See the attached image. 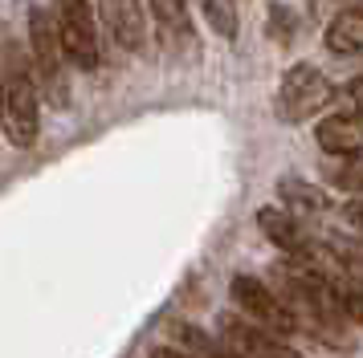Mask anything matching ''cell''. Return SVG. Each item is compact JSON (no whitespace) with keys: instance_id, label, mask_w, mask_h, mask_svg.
Here are the masks:
<instances>
[{"instance_id":"cell-4","label":"cell","mask_w":363,"mask_h":358,"mask_svg":"<svg viewBox=\"0 0 363 358\" xmlns=\"http://www.w3.org/2000/svg\"><path fill=\"white\" fill-rule=\"evenodd\" d=\"M53 25H57L69 65L78 69L99 65V25H94L90 0H53Z\"/></svg>"},{"instance_id":"cell-8","label":"cell","mask_w":363,"mask_h":358,"mask_svg":"<svg viewBox=\"0 0 363 358\" xmlns=\"http://www.w3.org/2000/svg\"><path fill=\"white\" fill-rule=\"evenodd\" d=\"M314 139L318 146L327 151V155H359L363 151V118H351V114H327L318 130H314Z\"/></svg>"},{"instance_id":"cell-1","label":"cell","mask_w":363,"mask_h":358,"mask_svg":"<svg viewBox=\"0 0 363 358\" xmlns=\"http://www.w3.org/2000/svg\"><path fill=\"white\" fill-rule=\"evenodd\" d=\"M37 81L29 78V69L17 53L4 57V78H0V127L4 139L13 146H33L37 143Z\"/></svg>"},{"instance_id":"cell-15","label":"cell","mask_w":363,"mask_h":358,"mask_svg":"<svg viewBox=\"0 0 363 358\" xmlns=\"http://www.w3.org/2000/svg\"><path fill=\"white\" fill-rule=\"evenodd\" d=\"M327 253L339 265H343L347 277H355V281H363V241H347V236H330L327 241Z\"/></svg>"},{"instance_id":"cell-7","label":"cell","mask_w":363,"mask_h":358,"mask_svg":"<svg viewBox=\"0 0 363 358\" xmlns=\"http://www.w3.org/2000/svg\"><path fill=\"white\" fill-rule=\"evenodd\" d=\"M102 25L111 33V41L127 53H139L147 41V25H143V4L139 0H99Z\"/></svg>"},{"instance_id":"cell-19","label":"cell","mask_w":363,"mask_h":358,"mask_svg":"<svg viewBox=\"0 0 363 358\" xmlns=\"http://www.w3.org/2000/svg\"><path fill=\"white\" fill-rule=\"evenodd\" d=\"M343 220L351 232H359L363 236V200H351V204H343Z\"/></svg>"},{"instance_id":"cell-3","label":"cell","mask_w":363,"mask_h":358,"mask_svg":"<svg viewBox=\"0 0 363 358\" xmlns=\"http://www.w3.org/2000/svg\"><path fill=\"white\" fill-rule=\"evenodd\" d=\"M335 98V86L327 81V74L318 65H290L281 78L278 94H274V114L281 122H306Z\"/></svg>"},{"instance_id":"cell-18","label":"cell","mask_w":363,"mask_h":358,"mask_svg":"<svg viewBox=\"0 0 363 358\" xmlns=\"http://www.w3.org/2000/svg\"><path fill=\"white\" fill-rule=\"evenodd\" d=\"M290 21H294V16H290V13L278 4V8L269 13V33H274L278 41H290V33H294V29H290Z\"/></svg>"},{"instance_id":"cell-6","label":"cell","mask_w":363,"mask_h":358,"mask_svg":"<svg viewBox=\"0 0 363 358\" xmlns=\"http://www.w3.org/2000/svg\"><path fill=\"white\" fill-rule=\"evenodd\" d=\"M220 342L229 350H237L241 358H302L286 342H278L274 334H265L257 325L241 322V318H220Z\"/></svg>"},{"instance_id":"cell-16","label":"cell","mask_w":363,"mask_h":358,"mask_svg":"<svg viewBox=\"0 0 363 358\" xmlns=\"http://www.w3.org/2000/svg\"><path fill=\"white\" fill-rule=\"evenodd\" d=\"M204 21L213 25L216 37L233 41L237 37V0H204Z\"/></svg>"},{"instance_id":"cell-5","label":"cell","mask_w":363,"mask_h":358,"mask_svg":"<svg viewBox=\"0 0 363 358\" xmlns=\"http://www.w3.org/2000/svg\"><path fill=\"white\" fill-rule=\"evenodd\" d=\"M233 301H237V309H245L249 318L257 322V330H265V334H294L298 330L286 301L269 285H262L257 277H245V273L233 277Z\"/></svg>"},{"instance_id":"cell-14","label":"cell","mask_w":363,"mask_h":358,"mask_svg":"<svg viewBox=\"0 0 363 358\" xmlns=\"http://www.w3.org/2000/svg\"><path fill=\"white\" fill-rule=\"evenodd\" d=\"M327 175H330L335 187H343V192H351V195L363 200V151L359 155H347V159H339V163H330Z\"/></svg>"},{"instance_id":"cell-17","label":"cell","mask_w":363,"mask_h":358,"mask_svg":"<svg viewBox=\"0 0 363 358\" xmlns=\"http://www.w3.org/2000/svg\"><path fill=\"white\" fill-rule=\"evenodd\" d=\"M339 102H343V110H339V114L363 118V74H359V78H351L343 90H339Z\"/></svg>"},{"instance_id":"cell-20","label":"cell","mask_w":363,"mask_h":358,"mask_svg":"<svg viewBox=\"0 0 363 358\" xmlns=\"http://www.w3.org/2000/svg\"><path fill=\"white\" fill-rule=\"evenodd\" d=\"M151 358H188L184 350H176V346H155L151 350Z\"/></svg>"},{"instance_id":"cell-10","label":"cell","mask_w":363,"mask_h":358,"mask_svg":"<svg viewBox=\"0 0 363 358\" xmlns=\"http://www.w3.org/2000/svg\"><path fill=\"white\" fill-rule=\"evenodd\" d=\"M323 41H327V49L330 53H339V57H355V53H363V13L359 8L339 13L327 25Z\"/></svg>"},{"instance_id":"cell-11","label":"cell","mask_w":363,"mask_h":358,"mask_svg":"<svg viewBox=\"0 0 363 358\" xmlns=\"http://www.w3.org/2000/svg\"><path fill=\"white\" fill-rule=\"evenodd\" d=\"M278 192H281V200H286V204H290V216H302V220H306V216H311V212H327L330 208V195L323 192V187H314V183H306V179H298V175H286L278 183Z\"/></svg>"},{"instance_id":"cell-2","label":"cell","mask_w":363,"mask_h":358,"mask_svg":"<svg viewBox=\"0 0 363 358\" xmlns=\"http://www.w3.org/2000/svg\"><path fill=\"white\" fill-rule=\"evenodd\" d=\"M29 53H33V74H37V94L50 106H66L69 102V78H66V49L53 25V13L45 8H29Z\"/></svg>"},{"instance_id":"cell-9","label":"cell","mask_w":363,"mask_h":358,"mask_svg":"<svg viewBox=\"0 0 363 358\" xmlns=\"http://www.w3.org/2000/svg\"><path fill=\"white\" fill-rule=\"evenodd\" d=\"M257 224H262V232L278 244L286 257H298V253L311 244V241H306L302 220H294L290 212H281V208H262V212H257Z\"/></svg>"},{"instance_id":"cell-12","label":"cell","mask_w":363,"mask_h":358,"mask_svg":"<svg viewBox=\"0 0 363 358\" xmlns=\"http://www.w3.org/2000/svg\"><path fill=\"white\" fill-rule=\"evenodd\" d=\"M172 334L180 338L184 350H192L188 358H241L237 350H229L225 342L208 338L204 330H196V325H188V322H176V325H172Z\"/></svg>"},{"instance_id":"cell-13","label":"cell","mask_w":363,"mask_h":358,"mask_svg":"<svg viewBox=\"0 0 363 358\" xmlns=\"http://www.w3.org/2000/svg\"><path fill=\"white\" fill-rule=\"evenodd\" d=\"M151 13H155L167 41H192V21H188L184 0H151Z\"/></svg>"}]
</instances>
